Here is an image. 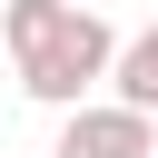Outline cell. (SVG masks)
Wrapping results in <instances>:
<instances>
[{"label":"cell","instance_id":"6da1fadb","mask_svg":"<svg viewBox=\"0 0 158 158\" xmlns=\"http://www.w3.org/2000/svg\"><path fill=\"white\" fill-rule=\"evenodd\" d=\"M0 49H10V69L40 109H79L109 79L118 30L99 10H69V0H0Z\"/></svg>","mask_w":158,"mask_h":158},{"label":"cell","instance_id":"7a4b0ae2","mask_svg":"<svg viewBox=\"0 0 158 158\" xmlns=\"http://www.w3.org/2000/svg\"><path fill=\"white\" fill-rule=\"evenodd\" d=\"M49 158H158V128L138 109H118V99H79V109H59Z\"/></svg>","mask_w":158,"mask_h":158},{"label":"cell","instance_id":"3957f363","mask_svg":"<svg viewBox=\"0 0 158 158\" xmlns=\"http://www.w3.org/2000/svg\"><path fill=\"white\" fill-rule=\"evenodd\" d=\"M109 89H118V109L158 118V20H148L138 40H118V59H109Z\"/></svg>","mask_w":158,"mask_h":158},{"label":"cell","instance_id":"277c9868","mask_svg":"<svg viewBox=\"0 0 158 158\" xmlns=\"http://www.w3.org/2000/svg\"><path fill=\"white\" fill-rule=\"evenodd\" d=\"M69 10H99V0H69Z\"/></svg>","mask_w":158,"mask_h":158}]
</instances>
